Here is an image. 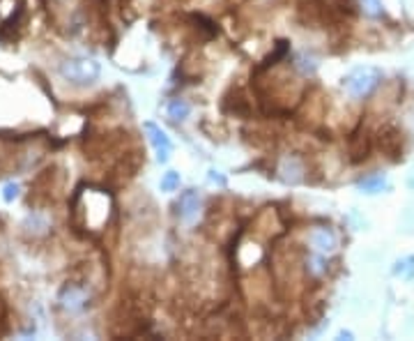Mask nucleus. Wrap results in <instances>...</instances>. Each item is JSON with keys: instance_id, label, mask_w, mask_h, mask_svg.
Masks as SVG:
<instances>
[{"instance_id": "f257e3e1", "label": "nucleus", "mask_w": 414, "mask_h": 341, "mask_svg": "<svg viewBox=\"0 0 414 341\" xmlns=\"http://www.w3.org/2000/svg\"><path fill=\"white\" fill-rule=\"evenodd\" d=\"M72 201L81 203V206H85V208H90V212L83 210V212H74L72 214L74 226L83 229V231H100L104 224L108 221V214H111V210H113L111 196H108L104 189H95V187L76 189Z\"/></svg>"}, {"instance_id": "f03ea898", "label": "nucleus", "mask_w": 414, "mask_h": 341, "mask_svg": "<svg viewBox=\"0 0 414 341\" xmlns=\"http://www.w3.org/2000/svg\"><path fill=\"white\" fill-rule=\"evenodd\" d=\"M58 72L72 85H90L100 79L102 67L92 58H67L58 67Z\"/></svg>"}, {"instance_id": "7ed1b4c3", "label": "nucleus", "mask_w": 414, "mask_h": 341, "mask_svg": "<svg viewBox=\"0 0 414 341\" xmlns=\"http://www.w3.org/2000/svg\"><path fill=\"white\" fill-rule=\"evenodd\" d=\"M382 81V74L376 67H357L343 79V88L348 90L354 100H363L368 97Z\"/></svg>"}, {"instance_id": "20e7f679", "label": "nucleus", "mask_w": 414, "mask_h": 341, "mask_svg": "<svg viewBox=\"0 0 414 341\" xmlns=\"http://www.w3.org/2000/svg\"><path fill=\"white\" fill-rule=\"evenodd\" d=\"M58 302L60 307L69 314H76V311H83L90 302V290H87L83 284H76V281H67L63 286L60 295H58Z\"/></svg>"}, {"instance_id": "39448f33", "label": "nucleus", "mask_w": 414, "mask_h": 341, "mask_svg": "<svg viewBox=\"0 0 414 341\" xmlns=\"http://www.w3.org/2000/svg\"><path fill=\"white\" fill-rule=\"evenodd\" d=\"M378 145L389 159H393V162L403 159V134H400L398 127H393V125H384V127L378 132Z\"/></svg>"}, {"instance_id": "423d86ee", "label": "nucleus", "mask_w": 414, "mask_h": 341, "mask_svg": "<svg viewBox=\"0 0 414 341\" xmlns=\"http://www.w3.org/2000/svg\"><path fill=\"white\" fill-rule=\"evenodd\" d=\"M348 152H350V162L359 164L363 159H368L371 154V136L368 132L359 127L357 132H352V136L348 139Z\"/></svg>"}, {"instance_id": "0eeeda50", "label": "nucleus", "mask_w": 414, "mask_h": 341, "mask_svg": "<svg viewBox=\"0 0 414 341\" xmlns=\"http://www.w3.org/2000/svg\"><path fill=\"white\" fill-rule=\"evenodd\" d=\"M143 127L147 132V139H150V143L154 145V150H156V159H159V162H169L171 152H173V145H171L169 136H166V132L161 127H156L154 122H145Z\"/></svg>"}, {"instance_id": "6e6552de", "label": "nucleus", "mask_w": 414, "mask_h": 341, "mask_svg": "<svg viewBox=\"0 0 414 341\" xmlns=\"http://www.w3.org/2000/svg\"><path fill=\"white\" fill-rule=\"evenodd\" d=\"M177 208V217H180L182 221H193L196 214H198L201 210V194L196 189H186L180 194V199H177L175 203Z\"/></svg>"}, {"instance_id": "1a4fd4ad", "label": "nucleus", "mask_w": 414, "mask_h": 341, "mask_svg": "<svg viewBox=\"0 0 414 341\" xmlns=\"http://www.w3.org/2000/svg\"><path fill=\"white\" fill-rule=\"evenodd\" d=\"M309 242L313 245L315 251H320V254H331V251L336 249V236H334V231L327 226L313 229L311 236H309Z\"/></svg>"}, {"instance_id": "9d476101", "label": "nucleus", "mask_w": 414, "mask_h": 341, "mask_svg": "<svg viewBox=\"0 0 414 341\" xmlns=\"http://www.w3.org/2000/svg\"><path fill=\"white\" fill-rule=\"evenodd\" d=\"M281 178L290 184H297L304 180V164L297 154H290V157H285L283 164H281Z\"/></svg>"}, {"instance_id": "9b49d317", "label": "nucleus", "mask_w": 414, "mask_h": 341, "mask_svg": "<svg viewBox=\"0 0 414 341\" xmlns=\"http://www.w3.org/2000/svg\"><path fill=\"white\" fill-rule=\"evenodd\" d=\"M288 53H290L288 42H279V44H276V51H274V53H270V56L262 61V65L258 67V72H265V70H270V67L279 65V61H283V58L288 56Z\"/></svg>"}, {"instance_id": "f8f14e48", "label": "nucleus", "mask_w": 414, "mask_h": 341, "mask_svg": "<svg viewBox=\"0 0 414 341\" xmlns=\"http://www.w3.org/2000/svg\"><path fill=\"white\" fill-rule=\"evenodd\" d=\"M384 187H387V180H384V175L376 173V175H368V178H363L359 182V189L366 192V194H378L382 192Z\"/></svg>"}, {"instance_id": "ddd939ff", "label": "nucleus", "mask_w": 414, "mask_h": 341, "mask_svg": "<svg viewBox=\"0 0 414 341\" xmlns=\"http://www.w3.org/2000/svg\"><path fill=\"white\" fill-rule=\"evenodd\" d=\"M189 113H191V106L186 104L184 100H173L169 104V115L173 120H186L189 118Z\"/></svg>"}, {"instance_id": "4468645a", "label": "nucleus", "mask_w": 414, "mask_h": 341, "mask_svg": "<svg viewBox=\"0 0 414 341\" xmlns=\"http://www.w3.org/2000/svg\"><path fill=\"white\" fill-rule=\"evenodd\" d=\"M359 7H361V12L366 16H371V19H382L384 16L382 0H359Z\"/></svg>"}, {"instance_id": "2eb2a0df", "label": "nucleus", "mask_w": 414, "mask_h": 341, "mask_svg": "<svg viewBox=\"0 0 414 341\" xmlns=\"http://www.w3.org/2000/svg\"><path fill=\"white\" fill-rule=\"evenodd\" d=\"M393 275H400L405 279H412L414 277V256H408L396 263V268H393Z\"/></svg>"}, {"instance_id": "dca6fc26", "label": "nucleus", "mask_w": 414, "mask_h": 341, "mask_svg": "<svg viewBox=\"0 0 414 341\" xmlns=\"http://www.w3.org/2000/svg\"><path fill=\"white\" fill-rule=\"evenodd\" d=\"M307 270L311 272V275H315V277L324 275V272H327V266H324V258H322V256H309V258H307Z\"/></svg>"}, {"instance_id": "f3484780", "label": "nucleus", "mask_w": 414, "mask_h": 341, "mask_svg": "<svg viewBox=\"0 0 414 341\" xmlns=\"http://www.w3.org/2000/svg\"><path fill=\"white\" fill-rule=\"evenodd\" d=\"M177 187H180V173L169 171L161 178V192H175Z\"/></svg>"}, {"instance_id": "a211bd4d", "label": "nucleus", "mask_w": 414, "mask_h": 341, "mask_svg": "<svg viewBox=\"0 0 414 341\" xmlns=\"http://www.w3.org/2000/svg\"><path fill=\"white\" fill-rule=\"evenodd\" d=\"M294 67L302 72V74H313L315 72V63H313V58H309L307 53H302L299 58H297V63H294Z\"/></svg>"}, {"instance_id": "6ab92c4d", "label": "nucleus", "mask_w": 414, "mask_h": 341, "mask_svg": "<svg viewBox=\"0 0 414 341\" xmlns=\"http://www.w3.org/2000/svg\"><path fill=\"white\" fill-rule=\"evenodd\" d=\"M18 196V184H14V182H9L7 187H5V192H3V199L7 201V203H12L14 199Z\"/></svg>"}, {"instance_id": "aec40b11", "label": "nucleus", "mask_w": 414, "mask_h": 341, "mask_svg": "<svg viewBox=\"0 0 414 341\" xmlns=\"http://www.w3.org/2000/svg\"><path fill=\"white\" fill-rule=\"evenodd\" d=\"M210 180H212V182H216V184H221V187L225 184V178H223V175L216 173V171H210Z\"/></svg>"}]
</instances>
